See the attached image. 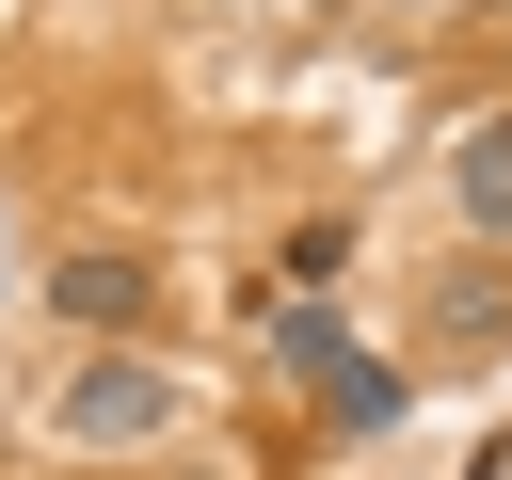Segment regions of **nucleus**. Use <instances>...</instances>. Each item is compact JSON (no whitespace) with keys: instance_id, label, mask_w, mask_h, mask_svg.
Segmentation results:
<instances>
[{"instance_id":"f257e3e1","label":"nucleus","mask_w":512,"mask_h":480,"mask_svg":"<svg viewBox=\"0 0 512 480\" xmlns=\"http://www.w3.org/2000/svg\"><path fill=\"white\" fill-rule=\"evenodd\" d=\"M48 432H64V448H160V432H176V368H160V352H96V368L48 400Z\"/></svg>"},{"instance_id":"f03ea898","label":"nucleus","mask_w":512,"mask_h":480,"mask_svg":"<svg viewBox=\"0 0 512 480\" xmlns=\"http://www.w3.org/2000/svg\"><path fill=\"white\" fill-rule=\"evenodd\" d=\"M48 304H64V320H80V336H128V320H144V304H160V272H144V256H128V240H80V256H64V272H48Z\"/></svg>"},{"instance_id":"7ed1b4c3","label":"nucleus","mask_w":512,"mask_h":480,"mask_svg":"<svg viewBox=\"0 0 512 480\" xmlns=\"http://www.w3.org/2000/svg\"><path fill=\"white\" fill-rule=\"evenodd\" d=\"M400 416H416V384H400L384 352H336V368H320V432H336V448H368V432H400Z\"/></svg>"},{"instance_id":"20e7f679","label":"nucleus","mask_w":512,"mask_h":480,"mask_svg":"<svg viewBox=\"0 0 512 480\" xmlns=\"http://www.w3.org/2000/svg\"><path fill=\"white\" fill-rule=\"evenodd\" d=\"M448 192H464V224H480V240H512V112H480V128L448 144Z\"/></svg>"},{"instance_id":"39448f33","label":"nucleus","mask_w":512,"mask_h":480,"mask_svg":"<svg viewBox=\"0 0 512 480\" xmlns=\"http://www.w3.org/2000/svg\"><path fill=\"white\" fill-rule=\"evenodd\" d=\"M256 352H272V368H288V384H320V368H336V352H352V336H336V304H304V288H288V304H272V320H256Z\"/></svg>"},{"instance_id":"423d86ee","label":"nucleus","mask_w":512,"mask_h":480,"mask_svg":"<svg viewBox=\"0 0 512 480\" xmlns=\"http://www.w3.org/2000/svg\"><path fill=\"white\" fill-rule=\"evenodd\" d=\"M432 336H448V352H496V336H512V288H480V272H464V288L432 304Z\"/></svg>"},{"instance_id":"0eeeda50","label":"nucleus","mask_w":512,"mask_h":480,"mask_svg":"<svg viewBox=\"0 0 512 480\" xmlns=\"http://www.w3.org/2000/svg\"><path fill=\"white\" fill-rule=\"evenodd\" d=\"M336 272H352V224H288V288H304V304H320V288H336Z\"/></svg>"},{"instance_id":"6e6552de","label":"nucleus","mask_w":512,"mask_h":480,"mask_svg":"<svg viewBox=\"0 0 512 480\" xmlns=\"http://www.w3.org/2000/svg\"><path fill=\"white\" fill-rule=\"evenodd\" d=\"M464 480H512V432H496V448H480V464H464Z\"/></svg>"}]
</instances>
